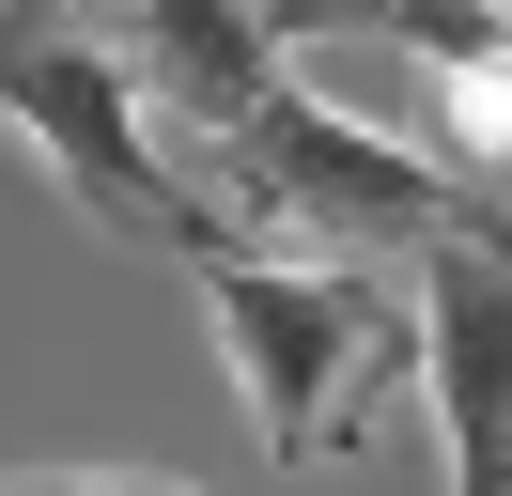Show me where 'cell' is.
<instances>
[{"instance_id": "obj_1", "label": "cell", "mask_w": 512, "mask_h": 496, "mask_svg": "<svg viewBox=\"0 0 512 496\" xmlns=\"http://www.w3.org/2000/svg\"><path fill=\"white\" fill-rule=\"evenodd\" d=\"M202 326L233 357V403H249L264 465H342L373 434V388L419 372V295H388L373 264H264L249 233L187 248Z\"/></svg>"}, {"instance_id": "obj_2", "label": "cell", "mask_w": 512, "mask_h": 496, "mask_svg": "<svg viewBox=\"0 0 512 496\" xmlns=\"http://www.w3.org/2000/svg\"><path fill=\"white\" fill-rule=\"evenodd\" d=\"M0 124H16V140L63 171V202L94 217V233H125V248L140 233H156V248H218L233 233V217L140 140L125 47H109L94 16H63V0H0Z\"/></svg>"}, {"instance_id": "obj_3", "label": "cell", "mask_w": 512, "mask_h": 496, "mask_svg": "<svg viewBox=\"0 0 512 496\" xmlns=\"http://www.w3.org/2000/svg\"><path fill=\"white\" fill-rule=\"evenodd\" d=\"M202 171L233 186V217H264V233H311V248H435V233H481V202L435 171V155H404L388 124L326 109L311 78H264L249 109L202 140Z\"/></svg>"}, {"instance_id": "obj_4", "label": "cell", "mask_w": 512, "mask_h": 496, "mask_svg": "<svg viewBox=\"0 0 512 496\" xmlns=\"http://www.w3.org/2000/svg\"><path fill=\"white\" fill-rule=\"evenodd\" d=\"M419 388H435L450 496H512V233H435L419 248Z\"/></svg>"}, {"instance_id": "obj_5", "label": "cell", "mask_w": 512, "mask_h": 496, "mask_svg": "<svg viewBox=\"0 0 512 496\" xmlns=\"http://www.w3.org/2000/svg\"><path fill=\"white\" fill-rule=\"evenodd\" d=\"M125 78H140L156 124L218 140V124L280 78V31H264V0H140V62H125Z\"/></svg>"}, {"instance_id": "obj_6", "label": "cell", "mask_w": 512, "mask_h": 496, "mask_svg": "<svg viewBox=\"0 0 512 496\" xmlns=\"http://www.w3.org/2000/svg\"><path fill=\"white\" fill-rule=\"evenodd\" d=\"M435 124H450V155H512V47L466 62V78H435Z\"/></svg>"}, {"instance_id": "obj_7", "label": "cell", "mask_w": 512, "mask_h": 496, "mask_svg": "<svg viewBox=\"0 0 512 496\" xmlns=\"http://www.w3.org/2000/svg\"><path fill=\"white\" fill-rule=\"evenodd\" d=\"M0 496H202V481H156V465H32Z\"/></svg>"}, {"instance_id": "obj_8", "label": "cell", "mask_w": 512, "mask_h": 496, "mask_svg": "<svg viewBox=\"0 0 512 496\" xmlns=\"http://www.w3.org/2000/svg\"><path fill=\"white\" fill-rule=\"evenodd\" d=\"M264 31H280V47L295 31H357V0H264Z\"/></svg>"}, {"instance_id": "obj_9", "label": "cell", "mask_w": 512, "mask_h": 496, "mask_svg": "<svg viewBox=\"0 0 512 496\" xmlns=\"http://www.w3.org/2000/svg\"><path fill=\"white\" fill-rule=\"evenodd\" d=\"M497 16H512V0H497Z\"/></svg>"}]
</instances>
